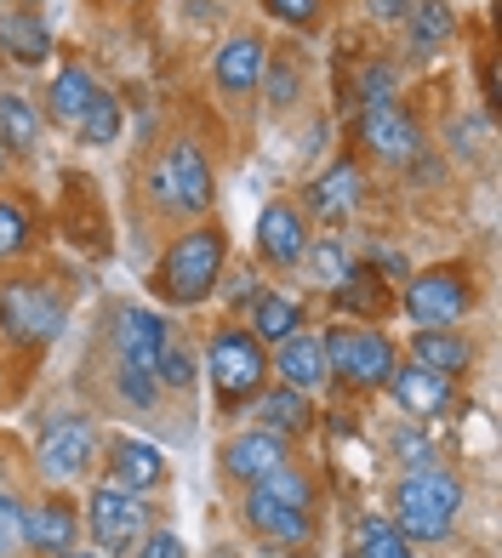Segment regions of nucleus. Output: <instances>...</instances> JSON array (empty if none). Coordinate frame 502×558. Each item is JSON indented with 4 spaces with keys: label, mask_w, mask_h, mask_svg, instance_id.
<instances>
[{
    "label": "nucleus",
    "mask_w": 502,
    "mask_h": 558,
    "mask_svg": "<svg viewBox=\"0 0 502 558\" xmlns=\"http://www.w3.org/2000/svg\"><path fill=\"white\" fill-rule=\"evenodd\" d=\"M223 263H229V240H223V228L200 222V228H189V234L171 240V251L155 268V291L166 302H178V308H194V302H206L217 291Z\"/></svg>",
    "instance_id": "1"
},
{
    "label": "nucleus",
    "mask_w": 502,
    "mask_h": 558,
    "mask_svg": "<svg viewBox=\"0 0 502 558\" xmlns=\"http://www.w3.org/2000/svg\"><path fill=\"white\" fill-rule=\"evenodd\" d=\"M463 513V485L451 473H434V468H417L394 485V524L411 547L417 542H440L451 536V524Z\"/></svg>",
    "instance_id": "2"
},
{
    "label": "nucleus",
    "mask_w": 502,
    "mask_h": 558,
    "mask_svg": "<svg viewBox=\"0 0 502 558\" xmlns=\"http://www.w3.org/2000/svg\"><path fill=\"white\" fill-rule=\"evenodd\" d=\"M148 199H155V211H166V217H206L212 211L217 183H212L206 155H200L189 137L166 143V155L148 171Z\"/></svg>",
    "instance_id": "3"
},
{
    "label": "nucleus",
    "mask_w": 502,
    "mask_h": 558,
    "mask_svg": "<svg viewBox=\"0 0 502 558\" xmlns=\"http://www.w3.org/2000/svg\"><path fill=\"white\" fill-rule=\"evenodd\" d=\"M206 376L217 388V404L235 411V404L258 399L268 383V360H263V342L246 331V325H223V331L206 342Z\"/></svg>",
    "instance_id": "4"
},
{
    "label": "nucleus",
    "mask_w": 502,
    "mask_h": 558,
    "mask_svg": "<svg viewBox=\"0 0 502 558\" xmlns=\"http://www.w3.org/2000/svg\"><path fill=\"white\" fill-rule=\"evenodd\" d=\"M320 348H325V371L343 376V383H355V388H383L399 365L394 342L376 331V325H332V331L320 337Z\"/></svg>",
    "instance_id": "5"
},
{
    "label": "nucleus",
    "mask_w": 502,
    "mask_h": 558,
    "mask_svg": "<svg viewBox=\"0 0 502 558\" xmlns=\"http://www.w3.org/2000/svg\"><path fill=\"white\" fill-rule=\"evenodd\" d=\"M86 530H92V547L104 558L132 553L143 542V530H148V501L109 478V485H97L92 501H86Z\"/></svg>",
    "instance_id": "6"
},
{
    "label": "nucleus",
    "mask_w": 502,
    "mask_h": 558,
    "mask_svg": "<svg viewBox=\"0 0 502 558\" xmlns=\"http://www.w3.org/2000/svg\"><path fill=\"white\" fill-rule=\"evenodd\" d=\"M0 331L12 342H52L63 331V296L52 286H35V279H23V286H7L0 291Z\"/></svg>",
    "instance_id": "7"
},
{
    "label": "nucleus",
    "mask_w": 502,
    "mask_h": 558,
    "mask_svg": "<svg viewBox=\"0 0 502 558\" xmlns=\"http://www.w3.org/2000/svg\"><path fill=\"white\" fill-rule=\"evenodd\" d=\"M468 308H474V286H468L463 268H429L406 286V314L417 325H434V331L457 325Z\"/></svg>",
    "instance_id": "8"
},
{
    "label": "nucleus",
    "mask_w": 502,
    "mask_h": 558,
    "mask_svg": "<svg viewBox=\"0 0 502 558\" xmlns=\"http://www.w3.org/2000/svg\"><path fill=\"white\" fill-rule=\"evenodd\" d=\"M97 456V427L86 416H63L40 434V450H35V468L46 485H74Z\"/></svg>",
    "instance_id": "9"
},
{
    "label": "nucleus",
    "mask_w": 502,
    "mask_h": 558,
    "mask_svg": "<svg viewBox=\"0 0 502 558\" xmlns=\"http://www.w3.org/2000/svg\"><path fill=\"white\" fill-rule=\"evenodd\" d=\"M360 137H366V148L383 166H411L417 155H422V125L399 109V104H376V109H366V120H360Z\"/></svg>",
    "instance_id": "10"
},
{
    "label": "nucleus",
    "mask_w": 502,
    "mask_h": 558,
    "mask_svg": "<svg viewBox=\"0 0 502 558\" xmlns=\"http://www.w3.org/2000/svg\"><path fill=\"white\" fill-rule=\"evenodd\" d=\"M303 245H309V222L291 199H268L258 211V257L274 268H297L303 263Z\"/></svg>",
    "instance_id": "11"
},
{
    "label": "nucleus",
    "mask_w": 502,
    "mask_h": 558,
    "mask_svg": "<svg viewBox=\"0 0 502 558\" xmlns=\"http://www.w3.org/2000/svg\"><path fill=\"white\" fill-rule=\"evenodd\" d=\"M109 342H115V360L120 365H132V371H155V360H160V348L171 342L166 337V319L155 314V308H120L115 314V331H109Z\"/></svg>",
    "instance_id": "12"
},
{
    "label": "nucleus",
    "mask_w": 502,
    "mask_h": 558,
    "mask_svg": "<svg viewBox=\"0 0 502 558\" xmlns=\"http://www.w3.org/2000/svg\"><path fill=\"white\" fill-rule=\"evenodd\" d=\"M286 462H291V445L280 434H268V427H251V434H235L223 445V473H229L235 485H258V478H268Z\"/></svg>",
    "instance_id": "13"
},
{
    "label": "nucleus",
    "mask_w": 502,
    "mask_h": 558,
    "mask_svg": "<svg viewBox=\"0 0 502 558\" xmlns=\"http://www.w3.org/2000/svg\"><path fill=\"white\" fill-rule=\"evenodd\" d=\"M74 536H81V513H74V501L52 496L40 507H23V553H69Z\"/></svg>",
    "instance_id": "14"
},
{
    "label": "nucleus",
    "mask_w": 502,
    "mask_h": 558,
    "mask_svg": "<svg viewBox=\"0 0 502 558\" xmlns=\"http://www.w3.org/2000/svg\"><path fill=\"white\" fill-rule=\"evenodd\" d=\"M263 63H268V46L258 35H229L217 46V58H212V81H217V92L246 97V92H258Z\"/></svg>",
    "instance_id": "15"
},
{
    "label": "nucleus",
    "mask_w": 502,
    "mask_h": 558,
    "mask_svg": "<svg viewBox=\"0 0 502 558\" xmlns=\"http://www.w3.org/2000/svg\"><path fill=\"white\" fill-rule=\"evenodd\" d=\"M246 524L258 530L263 542H280V547H303L314 536V519L303 513V507H286V501H274V496L251 490V485H246Z\"/></svg>",
    "instance_id": "16"
},
{
    "label": "nucleus",
    "mask_w": 502,
    "mask_h": 558,
    "mask_svg": "<svg viewBox=\"0 0 502 558\" xmlns=\"http://www.w3.org/2000/svg\"><path fill=\"white\" fill-rule=\"evenodd\" d=\"M389 393H394V404L406 416H440L445 404H451V376H440V371H422V365H394V376L383 383Z\"/></svg>",
    "instance_id": "17"
},
{
    "label": "nucleus",
    "mask_w": 502,
    "mask_h": 558,
    "mask_svg": "<svg viewBox=\"0 0 502 558\" xmlns=\"http://www.w3.org/2000/svg\"><path fill=\"white\" fill-rule=\"evenodd\" d=\"M360 194H366L360 166L355 160H337L332 171H320L314 183H309V211L325 217V222H343V217L360 211Z\"/></svg>",
    "instance_id": "18"
},
{
    "label": "nucleus",
    "mask_w": 502,
    "mask_h": 558,
    "mask_svg": "<svg viewBox=\"0 0 502 558\" xmlns=\"http://www.w3.org/2000/svg\"><path fill=\"white\" fill-rule=\"evenodd\" d=\"M0 52H12V63H23V69H40L52 58V29H46V17L35 7L0 12Z\"/></svg>",
    "instance_id": "19"
},
{
    "label": "nucleus",
    "mask_w": 502,
    "mask_h": 558,
    "mask_svg": "<svg viewBox=\"0 0 502 558\" xmlns=\"http://www.w3.org/2000/svg\"><path fill=\"white\" fill-rule=\"evenodd\" d=\"M246 308H251L246 331L258 342H268V348H280V342H291L297 331H303V302H297L291 291H258Z\"/></svg>",
    "instance_id": "20"
},
{
    "label": "nucleus",
    "mask_w": 502,
    "mask_h": 558,
    "mask_svg": "<svg viewBox=\"0 0 502 558\" xmlns=\"http://www.w3.org/2000/svg\"><path fill=\"white\" fill-rule=\"evenodd\" d=\"M109 473H115V485H125V490H138V496H148L166 478V456H160V445H143V439H115V450H109Z\"/></svg>",
    "instance_id": "21"
},
{
    "label": "nucleus",
    "mask_w": 502,
    "mask_h": 558,
    "mask_svg": "<svg viewBox=\"0 0 502 558\" xmlns=\"http://www.w3.org/2000/svg\"><path fill=\"white\" fill-rule=\"evenodd\" d=\"M411 365L440 371V376H457V371L474 365V348H468V337H457V331H434V325H422V331L411 337Z\"/></svg>",
    "instance_id": "22"
},
{
    "label": "nucleus",
    "mask_w": 502,
    "mask_h": 558,
    "mask_svg": "<svg viewBox=\"0 0 502 558\" xmlns=\"http://www.w3.org/2000/svg\"><path fill=\"white\" fill-rule=\"evenodd\" d=\"M274 371H280V383L297 388V393H314L325 376H332V371H325V348H320V337H303V331H297L291 342H280V365H274Z\"/></svg>",
    "instance_id": "23"
},
{
    "label": "nucleus",
    "mask_w": 502,
    "mask_h": 558,
    "mask_svg": "<svg viewBox=\"0 0 502 558\" xmlns=\"http://www.w3.org/2000/svg\"><path fill=\"white\" fill-rule=\"evenodd\" d=\"M258 422L268 427V434H280V439H291V434H303V427L314 422V404H309V393H297V388H263L258 393Z\"/></svg>",
    "instance_id": "24"
},
{
    "label": "nucleus",
    "mask_w": 502,
    "mask_h": 558,
    "mask_svg": "<svg viewBox=\"0 0 502 558\" xmlns=\"http://www.w3.org/2000/svg\"><path fill=\"white\" fill-rule=\"evenodd\" d=\"M406 35L417 52H440V46L457 35V17H451L445 0H406Z\"/></svg>",
    "instance_id": "25"
},
{
    "label": "nucleus",
    "mask_w": 502,
    "mask_h": 558,
    "mask_svg": "<svg viewBox=\"0 0 502 558\" xmlns=\"http://www.w3.org/2000/svg\"><path fill=\"white\" fill-rule=\"evenodd\" d=\"M337 296V308L343 314H360V319H376V314H389V286L376 279V268H348L343 274V286L332 291Z\"/></svg>",
    "instance_id": "26"
},
{
    "label": "nucleus",
    "mask_w": 502,
    "mask_h": 558,
    "mask_svg": "<svg viewBox=\"0 0 502 558\" xmlns=\"http://www.w3.org/2000/svg\"><path fill=\"white\" fill-rule=\"evenodd\" d=\"M0 143H7L12 155H29L40 143V109L23 92H0Z\"/></svg>",
    "instance_id": "27"
},
{
    "label": "nucleus",
    "mask_w": 502,
    "mask_h": 558,
    "mask_svg": "<svg viewBox=\"0 0 502 558\" xmlns=\"http://www.w3.org/2000/svg\"><path fill=\"white\" fill-rule=\"evenodd\" d=\"M355 558H411V542L399 536L394 519H376V513H360L355 519V536H348Z\"/></svg>",
    "instance_id": "28"
},
{
    "label": "nucleus",
    "mask_w": 502,
    "mask_h": 558,
    "mask_svg": "<svg viewBox=\"0 0 502 558\" xmlns=\"http://www.w3.org/2000/svg\"><path fill=\"white\" fill-rule=\"evenodd\" d=\"M92 97H97V81H92L81 63L58 69V81H52V120H58V125H81V114H86Z\"/></svg>",
    "instance_id": "29"
},
{
    "label": "nucleus",
    "mask_w": 502,
    "mask_h": 558,
    "mask_svg": "<svg viewBox=\"0 0 502 558\" xmlns=\"http://www.w3.org/2000/svg\"><path fill=\"white\" fill-rule=\"evenodd\" d=\"M74 132H81V143H92V148L115 143V137H120V97L97 86V97L86 104V114H81V125H74Z\"/></svg>",
    "instance_id": "30"
},
{
    "label": "nucleus",
    "mask_w": 502,
    "mask_h": 558,
    "mask_svg": "<svg viewBox=\"0 0 502 558\" xmlns=\"http://www.w3.org/2000/svg\"><path fill=\"white\" fill-rule=\"evenodd\" d=\"M29 240H35V222H29V211H23L17 199H0V263L23 257V251H29Z\"/></svg>",
    "instance_id": "31"
},
{
    "label": "nucleus",
    "mask_w": 502,
    "mask_h": 558,
    "mask_svg": "<svg viewBox=\"0 0 502 558\" xmlns=\"http://www.w3.org/2000/svg\"><path fill=\"white\" fill-rule=\"evenodd\" d=\"M194 376H200L194 353L178 348V342H166V348H160V360H155V383L171 388V393H189V388H194Z\"/></svg>",
    "instance_id": "32"
},
{
    "label": "nucleus",
    "mask_w": 502,
    "mask_h": 558,
    "mask_svg": "<svg viewBox=\"0 0 502 558\" xmlns=\"http://www.w3.org/2000/svg\"><path fill=\"white\" fill-rule=\"evenodd\" d=\"M303 263L314 268V279H320L325 291H337V286H343V274L355 268V263L343 257V245H337V240H314V245H303Z\"/></svg>",
    "instance_id": "33"
},
{
    "label": "nucleus",
    "mask_w": 502,
    "mask_h": 558,
    "mask_svg": "<svg viewBox=\"0 0 502 558\" xmlns=\"http://www.w3.org/2000/svg\"><path fill=\"white\" fill-rule=\"evenodd\" d=\"M258 86L268 92V109H286V104H297V86H303V74H297L291 58H280V63H263V81H258Z\"/></svg>",
    "instance_id": "34"
},
{
    "label": "nucleus",
    "mask_w": 502,
    "mask_h": 558,
    "mask_svg": "<svg viewBox=\"0 0 502 558\" xmlns=\"http://www.w3.org/2000/svg\"><path fill=\"white\" fill-rule=\"evenodd\" d=\"M115 388H120V399L132 404V411H148V404L160 399V383H155V371H132V365H120Z\"/></svg>",
    "instance_id": "35"
},
{
    "label": "nucleus",
    "mask_w": 502,
    "mask_h": 558,
    "mask_svg": "<svg viewBox=\"0 0 502 558\" xmlns=\"http://www.w3.org/2000/svg\"><path fill=\"white\" fill-rule=\"evenodd\" d=\"M17 547H23V501L0 490V558H12Z\"/></svg>",
    "instance_id": "36"
},
{
    "label": "nucleus",
    "mask_w": 502,
    "mask_h": 558,
    "mask_svg": "<svg viewBox=\"0 0 502 558\" xmlns=\"http://www.w3.org/2000/svg\"><path fill=\"white\" fill-rule=\"evenodd\" d=\"M320 7H325V0H263V12L280 17V23H291V29H314Z\"/></svg>",
    "instance_id": "37"
},
{
    "label": "nucleus",
    "mask_w": 502,
    "mask_h": 558,
    "mask_svg": "<svg viewBox=\"0 0 502 558\" xmlns=\"http://www.w3.org/2000/svg\"><path fill=\"white\" fill-rule=\"evenodd\" d=\"M132 558H183V542L171 536V530H155V536L143 530V542L132 547Z\"/></svg>",
    "instance_id": "38"
},
{
    "label": "nucleus",
    "mask_w": 502,
    "mask_h": 558,
    "mask_svg": "<svg viewBox=\"0 0 502 558\" xmlns=\"http://www.w3.org/2000/svg\"><path fill=\"white\" fill-rule=\"evenodd\" d=\"M217 291L223 296H229V302H251V296H258V274H251V268H223V279H217Z\"/></svg>",
    "instance_id": "39"
},
{
    "label": "nucleus",
    "mask_w": 502,
    "mask_h": 558,
    "mask_svg": "<svg viewBox=\"0 0 502 558\" xmlns=\"http://www.w3.org/2000/svg\"><path fill=\"white\" fill-rule=\"evenodd\" d=\"M58 558H104V553H97V547H92V553H81V547H69V553H58Z\"/></svg>",
    "instance_id": "40"
},
{
    "label": "nucleus",
    "mask_w": 502,
    "mask_h": 558,
    "mask_svg": "<svg viewBox=\"0 0 502 558\" xmlns=\"http://www.w3.org/2000/svg\"><path fill=\"white\" fill-rule=\"evenodd\" d=\"M7 160H12V148H7V143H0V177H7Z\"/></svg>",
    "instance_id": "41"
},
{
    "label": "nucleus",
    "mask_w": 502,
    "mask_h": 558,
    "mask_svg": "<svg viewBox=\"0 0 502 558\" xmlns=\"http://www.w3.org/2000/svg\"><path fill=\"white\" fill-rule=\"evenodd\" d=\"M17 7H40V0H17Z\"/></svg>",
    "instance_id": "42"
}]
</instances>
